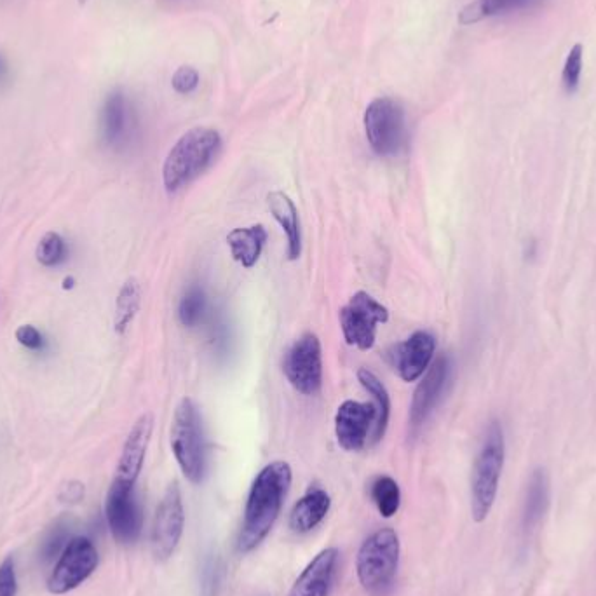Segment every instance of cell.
<instances>
[{
  "mask_svg": "<svg viewBox=\"0 0 596 596\" xmlns=\"http://www.w3.org/2000/svg\"><path fill=\"white\" fill-rule=\"evenodd\" d=\"M292 480V468L285 461L271 462L258 473L244 508L243 525L238 536L239 553H251L271 534L292 487Z\"/></svg>",
  "mask_w": 596,
  "mask_h": 596,
  "instance_id": "1",
  "label": "cell"
},
{
  "mask_svg": "<svg viewBox=\"0 0 596 596\" xmlns=\"http://www.w3.org/2000/svg\"><path fill=\"white\" fill-rule=\"evenodd\" d=\"M222 138L211 128H194L178 140L163 166V183L170 194L187 187L215 163Z\"/></svg>",
  "mask_w": 596,
  "mask_h": 596,
  "instance_id": "2",
  "label": "cell"
},
{
  "mask_svg": "<svg viewBox=\"0 0 596 596\" xmlns=\"http://www.w3.org/2000/svg\"><path fill=\"white\" fill-rule=\"evenodd\" d=\"M400 537L396 530L380 529L368 537L356 556L361 586L372 596H387L393 590L400 567Z\"/></svg>",
  "mask_w": 596,
  "mask_h": 596,
  "instance_id": "3",
  "label": "cell"
},
{
  "mask_svg": "<svg viewBox=\"0 0 596 596\" xmlns=\"http://www.w3.org/2000/svg\"><path fill=\"white\" fill-rule=\"evenodd\" d=\"M504 459H506L504 431L501 424L494 420L488 426L471 475V515L476 523L485 522L494 508Z\"/></svg>",
  "mask_w": 596,
  "mask_h": 596,
  "instance_id": "4",
  "label": "cell"
},
{
  "mask_svg": "<svg viewBox=\"0 0 596 596\" xmlns=\"http://www.w3.org/2000/svg\"><path fill=\"white\" fill-rule=\"evenodd\" d=\"M171 450L190 483H201L206 475L203 420L196 403L183 398L171 424Z\"/></svg>",
  "mask_w": 596,
  "mask_h": 596,
  "instance_id": "5",
  "label": "cell"
},
{
  "mask_svg": "<svg viewBox=\"0 0 596 596\" xmlns=\"http://www.w3.org/2000/svg\"><path fill=\"white\" fill-rule=\"evenodd\" d=\"M365 131L377 156H398L407 143V122L400 103L391 98L373 100L365 112Z\"/></svg>",
  "mask_w": 596,
  "mask_h": 596,
  "instance_id": "6",
  "label": "cell"
},
{
  "mask_svg": "<svg viewBox=\"0 0 596 596\" xmlns=\"http://www.w3.org/2000/svg\"><path fill=\"white\" fill-rule=\"evenodd\" d=\"M389 321L386 305L370 293L358 292L340 309V328L349 346L370 351L377 340V326Z\"/></svg>",
  "mask_w": 596,
  "mask_h": 596,
  "instance_id": "7",
  "label": "cell"
},
{
  "mask_svg": "<svg viewBox=\"0 0 596 596\" xmlns=\"http://www.w3.org/2000/svg\"><path fill=\"white\" fill-rule=\"evenodd\" d=\"M286 379L297 393L316 396L323 386V349L314 333L295 340L283 363Z\"/></svg>",
  "mask_w": 596,
  "mask_h": 596,
  "instance_id": "8",
  "label": "cell"
},
{
  "mask_svg": "<svg viewBox=\"0 0 596 596\" xmlns=\"http://www.w3.org/2000/svg\"><path fill=\"white\" fill-rule=\"evenodd\" d=\"M98 567V551L88 537H74L63 549L53 574L49 576L48 590L53 595H65L81 586Z\"/></svg>",
  "mask_w": 596,
  "mask_h": 596,
  "instance_id": "9",
  "label": "cell"
},
{
  "mask_svg": "<svg viewBox=\"0 0 596 596\" xmlns=\"http://www.w3.org/2000/svg\"><path fill=\"white\" fill-rule=\"evenodd\" d=\"M185 527L182 492L177 481L166 488L163 499L159 502L152 525V553L157 560H168L177 551Z\"/></svg>",
  "mask_w": 596,
  "mask_h": 596,
  "instance_id": "10",
  "label": "cell"
},
{
  "mask_svg": "<svg viewBox=\"0 0 596 596\" xmlns=\"http://www.w3.org/2000/svg\"><path fill=\"white\" fill-rule=\"evenodd\" d=\"M110 532L121 544H133L142 534V509L135 497V485L114 480L105 504Z\"/></svg>",
  "mask_w": 596,
  "mask_h": 596,
  "instance_id": "11",
  "label": "cell"
},
{
  "mask_svg": "<svg viewBox=\"0 0 596 596\" xmlns=\"http://www.w3.org/2000/svg\"><path fill=\"white\" fill-rule=\"evenodd\" d=\"M136 133V112L129 96L116 89L112 91L100 110V135L107 147L122 150L133 142Z\"/></svg>",
  "mask_w": 596,
  "mask_h": 596,
  "instance_id": "12",
  "label": "cell"
},
{
  "mask_svg": "<svg viewBox=\"0 0 596 596\" xmlns=\"http://www.w3.org/2000/svg\"><path fill=\"white\" fill-rule=\"evenodd\" d=\"M377 420V408L373 403L347 400L335 415V436L340 447L347 452H359L372 440Z\"/></svg>",
  "mask_w": 596,
  "mask_h": 596,
  "instance_id": "13",
  "label": "cell"
},
{
  "mask_svg": "<svg viewBox=\"0 0 596 596\" xmlns=\"http://www.w3.org/2000/svg\"><path fill=\"white\" fill-rule=\"evenodd\" d=\"M450 368V359L443 354L440 358L434 359L433 365L427 368L426 375H422L410 405V426L415 431L426 424V420L431 417L434 408L438 407L447 391Z\"/></svg>",
  "mask_w": 596,
  "mask_h": 596,
  "instance_id": "14",
  "label": "cell"
},
{
  "mask_svg": "<svg viewBox=\"0 0 596 596\" xmlns=\"http://www.w3.org/2000/svg\"><path fill=\"white\" fill-rule=\"evenodd\" d=\"M434 353L436 339L431 333L420 330L394 349V368L405 382H415L433 365Z\"/></svg>",
  "mask_w": 596,
  "mask_h": 596,
  "instance_id": "15",
  "label": "cell"
},
{
  "mask_svg": "<svg viewBox=\"0 0 596 596\" xmlns=\"http://www.w3.org/2000/svg\"><path fill=\"white\" fill-rule=\"evenodd\" d=\"M152 431H154V415L143 414L140 419L136 420L135 426L131 427L126 443L122 447L114 480L135 485L138 476L142 473Z\"/></svg>",
  "mask_w": 596,
  "mask_h": 596,
  "instance_id": "16",
  "label": "cell"
},
{
  "mask_svg": "<svg viewBox=\"0 0 596 596\" xmlns=\"http://www.w3.org/2000/svg\"><path fill=\"white\" fill-rule=\"evenodd\" d=\"M339 549L326 548L312 558V562L302 570L297 581L292 586L288 596H328L332 591L337 563H339Z\"/></svg>",
  "mask_w": 596,
  "mask_h": 596,
  "instance_id": "17",
  "label": "cell"
},
{
  "mask_svg": "<svg viewBox=\"0 0 596 596\" xmlns=\"http://www.w3.org/2000/svg\"><path fill=\"white\" fill-rule=\"evenodd\" d=\"M551 504V478L548 469L537 468L530 476L522 509V532L530 536L548 515Z\"/></svg>",
  "mask_w": 596,
  "mask_h": 596,
  "instance_id": "18",
  "label": "cell"
},
{
  "mask_svg": "<svg viewBox=\"0 0 596 596\" xmlns=\"http://www.w3.org/2000/svg\"><path fill=\"white\" fill-rule=\"evenodd\" d=\"M267 206L271 211L274 220L281 225L288 241V258L297 260L302 255V229H300V217L292 197L285 194L283 190H272L267 196Z\"/></svg>",
  "mask_w": 596,
  "mask_h": 596,
  "instance_id": "19",
  "label": "cell"
},
{
  "mask_svg": "<svg viewBox=\"0 0 596 596\" xmlns=\"http://www.w3.org/2000/svg\"><path fill=\"white\" fill-rule=\"evenodd\" d=\"M330 506H332V499L325 488L314 485L293 506L292 513H290V529L297 534L311 532L325 520Z\"/></svg>",
  "mask_w": 596,
  "mask_h": 596,
  "instance_id": "20",
  "label": "cell"
},
{
  "mask_svg": "<svg viewBox=\"0 0 596 596\" xmlns=\"http://www.w3.org/2000/svg\"><path fill=\"white\" fill-rule=\"evenodd\" d=\"M265 243H267V229L262 224L238 227L227 236L232 258L239 265H243L244 269H251L257 265L262 257Z\"/></svg>",
  "mask_w": 596,
  "mask_h": 596,
  "instance_id": "21",
  "label": "cell"
},
{
  "mask_svg": "<svg viewBox=\"0 0 596 596\" xmlns=\"http://www.w3.org/2000/svg\"><path fill=\"white\" fill-rule=\"evenodd\" d=\"M358 380L366 393L372 396L373 405L377 408V420H375L372 440H370V445H375V443H379V441L384 438L387 426H389V417H391V398H389V393H387L384 382H382L372 370H368V368H359Z\"/></svg>",
  "mask_w": 596,
  "mask_h": 596,
  "instance_id": "22",
  "label": "cell"
},
{
  "mask_svg": "<svg viewBox=\"0 0 596 596\" xmlns=\"http://www.w3.org/2000/svg\"><path fill=\"white\" fill-rule=\"evenodd\" d=\"M142 302V288L138 279L129 278L124 281L121 290L117 293L116 316H114V330L119 335H124L129 325L133 323L136 314L140 311Z\"/></svg>",
  "mask_w": 596,
  "mask_h": 596,
  "instance_id": "23",
  "label": "cell"
},
{
  "mask_svg": "<svg viewBox=\"0 0 596 596\" xmlns=\"http://www.w3.org/2000/svg\"><path fill=\"white\" fill-rule=\"evenodd\" d=\"M534 0H476L473 4L462 9L459 14V21L462 25H473L488 16L511 13L523 7L530 6Z\"/></svg>",
  "mask_w": 596,
  "mask_h": 596,
  "instance_id": "24",
  "label": "cell"
},
{
  "mask_svg": "<svg viewBox=\"0 0 596 596\" xmlns=\"http://www.w3.org/2000/svg\"><path fill=\"white\" fill-rule=\"evenodd\" d=\"M370 495L372 501L380 515L384 518H391V516L398 513L401 504V490L398 481L391 478V476H377L370 485Z\"/></svg>",
  "mask_w": 596,
  "mask_h": 596,
  "instance_id": "25",
  "label": "cell"
},
{
  "mask_svg": "<svg viewBox=\"0 0 596 596\" xmlns=\"http://www.w3.org/2000/svg\"><path fill=\"white\" fill-rule=\"evenodd\" d=\"M208 312V298L201 286H190L187 292L183 293L182 300L178 304V319L187 328H196L204 321Z\"/></svg>",
  "mask_w": 596,
  "mask_h": 596,
  "instance_id": "26",
  "label": "cell"
},
{
  "mask_svg": "<svg viewBox=\"0 0 596 596\" xmlns=\"http://www.w3.org/2000/svg\"><path fill=\"white\" fill-rule=\"evenodd\" d=\"M70 532H72V523L67 518H60L58 522L49 529L48 534L42 541L41 549H39V558L42 562L49 563L55 560L56 556L63 553V549L67 548L70 539Z\"/></svg>",
  "mask_w": 596,
  "mask_h": 596,
  "instance_id": "27",
  "label": "cell"
},
{
  "mask_svg": "<svg viewBox=\"0 0 596 596\" xmlns=\"http://www.w3.org/2000/svg\"><path fill=\"white\" fill-rule=\"evenodd\" d=\"M35 257L44 267H55L65 258V241L58 232H48L37 244Z\"/></svg>",
  "mask_w": 596,
  "mask_h": 596,
  "instance_id": "28",
  "label": "cell"
},
{
  "mask_svg": "<svg viewBox=\"0 0 596 596\" xmlns=\"http://www.w3.org/2000/svg\"><path fill=\"white\" fill-rule=\"evenodd\" d=\"M583 44H576L570 49L569 56L563 65L562 82L567 93H574L579 88L581 74H583Z\"/></svg>",
  "mask_w": 596,
  "mask_h": 596,
  "instance_id": "29",
  "label": "cell"
},
{
  "mask_svg": "<svg viewBox=\"0 0 596 596\" xmlns=\"http://www.w3.org/2000/svg\"><path fill=\"white\" fill-rule=\"evenodd\" d=\"M171 84L180 95H189L199 86V74H197L196 68L180 67L173 75Z\"/></svg>",
  "mask_w": 596,
  "mask_h": 596,
  "instance_id": "30",
  "label": "cell"
},
{
  "mask_svg": "<svg viewBox=\"0 0 596 596\" xmlns=\"http://www.w3.org/2000/svg\"><path fill=\"white\" fill-rule=\"evenodd\" d=\"M16 572H14V563L11 558L0 565V596H16Z\"/></svg>",
  "mask_w": 596,
  "mask_h": 596,
  "instance_id": "31",
  "label": "cell"
},
{
  "mask_svg": "<svg viewBox=\"0 0 596 596\" xmlns=\"http://www.w3.org/2000/svg\"><path fill=\"white\" fill-rule=\"evenodd\" d=\"M14 335H16V340L20 342L21 346L27 347V349H32V351L41 349L42 335L35 326L21 325Z\"/></svg>",
  "mask_w": 596,
  "mask_h": 596,
  "instance_id": "32",
  "label": "cell"
},
{
  "mask_svg": "<svg viewBox=\"0 0 596 596\" xmlns=\"http://www.w3.org/2000/svg\"><path fill=\"white\" fill-rule=\"evenodd\" d=\"M218 583H220V563L217 558L206 563L204 569V593L206 596H217Z\"/></svg>",
  "mask_w": 596,
  "mask_h": 596,
  "instance_id": "33",
  "label": "cell"
},
{
  "mask_svg": "<svg viewBox=\"0 0 596 596\" xmlns=\"http://www.w3.org/2000/svg\"><path fill=\"white\" fill-rule=\"evenodd\" d=\"M84 497V485L79 481H70L61 490L60 499L65 502H79Z\"/></svg>",
  "mask_w": 596,
  "mask_h": 596,
  "instance_id": "34",
  "label": "cell"
},
{
  "mask_svg": "<svg viewBox=\"0 0 596 596\" xmlns=\"http://www.w3.org/2000/svg\"><path fill=\"white\" fill-rule=\"evenodd\" d=\"M7 75H9V70H7L6 60L0 55V82L6 81Z\"/></svg>",
  "mask_w": 596,
  "mask_h": 596,
  "instance_id": "35",
  "label": "cell"
}]
</instances>
